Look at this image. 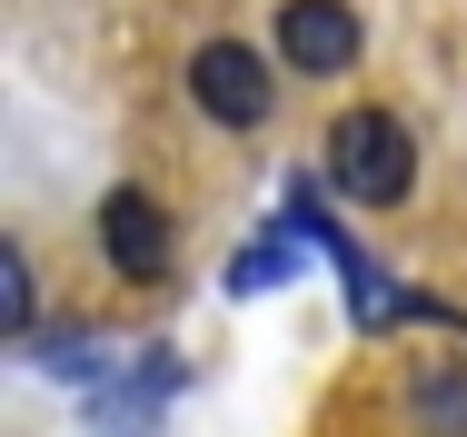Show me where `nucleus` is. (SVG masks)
<instances>
[{
  "instance_id": "nucleus-5",
  "label": "nucleus",
  "mask_w": 467,
  "mask_h": 437,
  "mask_svg": "<svg viewBox=\"0 0 467 437\" xmlns=\"http://www.w3.org/2000/svg\"><path fill=\"white\" fill-rule=\"evenodd\" d=\"M418 418L428 437H467V368H418Z\"/></svg>"
},
{
  "instance_id": "nucleus-3",
  "label": "nucleus",
  "mask_w": 467,
  "mask_h": 437,
  "mask_svg": "<svg viewBox=\"0 0 467 437\" xmlns=\"http://www.w3.org/2000/svg\"><path fill=\"white\" fill-rule=\"evenodd\" d=\"M99 259L119 268L130 288H160L170 278V209L150 189H109L99 199Z\"/></svg>"
},
{
  "instance_id": "nucleus-4",
  "label": "nucleus",
  "mask_w": 467,
  "mask_h": 437,
  "mask_svg": "<svg viewBox=\"0 0 467 437\" xmlns=\"http://www.w3.org/2000/svg\"><path fill=\"white\" fill-rule=\"evenodd\" d=\"M279 60L298 70V80L358 70V10H348V0H288L279 10Z\"/></svg>"
},
{
  "instance_id": "nucleus-7",
  "label": "nucleus",
  "mask_w": 467,
  "mask_h": 437,
  "mask_svg": "<svg viewBox=\"0 0 467 437\" xmlns=\"http://www.w3.org/2000/svg\"><path fill=\"white\" fill-rule=\"evenodd\" d=\"M0 298H10V338H30V259L0 249Z\"/></svg>"
},
{
  "instance_id": "nucleus-2",
  "label": "nucleus",
  "mask_w": 467,
  "mask_h": 437,
  "mask_svg": "<svg viewBox=\"0 0 467 437\" xmlns=\"http://www.w3.org/2000/svg\"><path fill=\"white\" fill-rule=\"evenodd\" d=\"M189 99H199L219 130H259V120L279 109V80H269V60H259L249 40H199V50H189Z\"/></svg>"
},
{
  "instance_id": "nucleus-1",
  "label": "nucleus",
  "mask_w": 467,
  "mask_h": 437,
  "mask_svg": "<svg viewBox=\"0 0 467 437\" xmlns=\"http://www.w3.org/2000/svg\"><path fill=\"white\" fill-rule=\"evenodd\" d=\"M328 189L358 209H398L418 189V140L398 130V109H348L328 130Z\"/></svg>"
},
{
  "instance_id": "nucleus-6",
  "label": "nucleus",
  "mask_w": 467,
  "mask_h": 437,
  "mask_svg": "<svg viewBox=\"0 0 467 437\" xmlns=\"http://www.w3.org/2000/svg\"><path fill=\"white\" fill-rule=\"evenodd\" d=\"M288 268H298V259H288V239H259V249H249V259L229 268V298H259V288H279Z\"/></svg>"
}]
</instances>
